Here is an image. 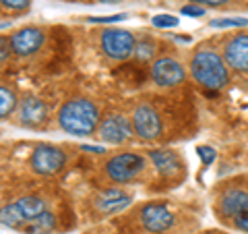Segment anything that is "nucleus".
Returning <instances> with one entry per match:
<instances>
[{
    "mask_svg": "<svg viewBox=\"0 0 248 234\" xmlns=\"http://www.w3.org/2000/svg\"><path fill=\"white\" fill-rule=\"evenodd\" d=\"M190 75L201 87L209 91H217L226 87L230 81V67L219 52L215 50H197L195 56L190 60Z\"/></svg>",
    "mask_w": 248,
    "mask_h": 234,
    "instance_id": "2",
    "label": "nucleus"
},
{
    "mask_svg": "<svg viewBox=\"0 0 248 234\" xmlns=\"http://www.w3.org/2000/svg\"><path fill=\"white\" fill-rule=\"evenodd\" d=\"M223 60L238 73H248V33L234 35L223 46Z\"/></svg>",
    "mask_w": 248,
    "mask_h": 234,
    "instance_id": "12",
    "label": "nucleus"
},
{
    "mask_svg": "<svg viewBox=\"0 0 248 234\" xmlns=\"http://www.w3.org/2000/svg\"><path fill=\"white\" fill-rule=\"evenodd\" d=\"M151 23L159 29H172V27H178L180 19H176L174 15H155V17L151 19Z\"/></svg>",
    "mask_w": 248,
    "mask_h": 234,
    "instance_id": "21",
    "label": "nucleus"
},
{
    "mask_svg": "<svg viewBox=\"0 0 248 234\" xmlns=\"http://www.w3.org/2000/svg\"><path fill=\"white\" fill-rule=\"evenodd\" d=\"M99 42H102V50L108 58L112 60H126L135 54L137 48V37L126 29L110 27L99 33Z\"/></svg>",
    "mask_w": 248,
    "mask_h": 234,
    "instance_id": "4",
    "label": "nucleus"
},
{
    "mask_svg": "<svg viewBox=\"0 0 248 234\" xmlns=\"http://www.w3.org/2000/svg\"><path fill=\"white\" fill-rule=\"evenodd\" d=\"M151 79L157 83L159 87H174V85H180L186 79V68L182 67V62H178L176 58L161 56L157 60H153Z\"/></svg>",
    "mask_w": 248,
    "mask_h": 234,
    "instance_id": "10",
    "label": "nucleus"
},
{
    "mask_svg": "<svg viewBox=\"0 0 248 234\" xmlns=\"http://www.w3.org/2000/svg\"><path fill=\"white\" fill-rule=\"evenodd\" d=\"M31 0H0V6H4V9L9 11H25L29 9Z\"/></svg>",
    "mask_w": 248,
    "mask_h": 234,
    "instance_id": "22",
    "label": "nucleus"
},
{
    "mask_svg": "<svg viewBox=\"0 0 248 234\" xmlns=\"http://www.w3.org/2000/svg\"><path fill=\"white\" fill-rule=\"evenodd\" d=\"M11 44H9V37H4V35H0V62H4L6 58L11 56Z\"/></svg>",
    "mask_w": 248,
    "mask_h": 234,
    "instance_id": "26",
    "label": "nucleus"
},
{
    "mask_svg": "<svg viewBox=\"0 0 248 234\" xmlns=\"http://www.w3.org/2000/svg\"><path fill=\"white\" fill-rule=\"evenodd\" d=\"M130 124H133L135 135L145 139V141H153V139H157L161 135V131H164L161 116L149 104H141V106L135 108L133 116H130Z\"/></svg>",
    "mask_w": 248,
    "mask_h": 234,
    "instance_id": "7",
    "label": "nucleus"
},
{
    "mask_svg": "<svg viewBox=\"0 0 248 234\" xmlns=\"http://www.w3.org/2000/svg\"><path fill=\"white\" fill-rule=\"evenodd\" d=\"M83 150L91 153H104V147H99V145H83Z\"/></svg>",
    "mask_w": 248,
    "mask_h": 234,
    "instance_id": "29",
    "label": "nucleus"
},
{
    "mask_svg": "<svg viewBox=\"0 0 248 234\" xmlns=\"http://www.w3.org/2000/svg\"><path fill=\"white\" fill-rule=\"evenodd\" d=\"M122 19H126V15H124V13L110 15V17H89L87 21L89 23H116V21H122Z\"/></svg>",
    "mask_w": 248,
    "mask_h": 234,
    "instance_id": "25",
    "label": "nucleus"
},
{
    "mask_svg": "<svg viewBox=\"0 0 248 234\" xmlns=\"http://www.w3.org/2000/svg\"><path fill=\"white\" fill-rule=\"evenodd\" d=\"M211 27L215 29H232V27H246L248 25V19L242 17H232V19H213L209 23Z\"/></svg>",
    "mask_w": 248,
    "mask_h": 234,
    "instance_id": "20",
    "label": "nucleus"
},
{
    "mask_svg": "<svg viewBox=\"0 0 248 234\" xmlns=\"http://www.w3.org/2000/svg\"><path fill=\"white\" fill-rule=\"evenodd\" d=\"M182 15L184 17H205L207 9L205 6H199V4H186V6H182Z\"/></svg>",
    "mask_w": 248,
    "mask_h": 234,
    "instance_id": "23",
    "label": "nucleus"
},
{
    "mask_svg": "<svg viewBox=\"0 0 248 234\" xmlns=\"http://www.w3.org/2000/svg\"><path fill=\"white\" fill-rule=\"evenodd\" d=\"M11 44V52L17 54V56L25 58V56H33V54L46 44V33L40 27H21L9 37Z\"/></svg>",
    "mask_w": 248,
    "mask_h": 234,
    "instance_id": "9",
    "label": "nucleus"
},
{
    "mask_svg": "<svg viewBox=\"0 0 248 234\" xmlns=\"http://www.w3.org/2000/svg\"><path fill=\"white\" fill-rule=\"evenodd\" d=\"M99 110L87 98H73L62 104L58 112V124L68 135H93L99 127Z\"/></svg>",
    "mask_w": 248,
    "mask_h": 234,
    "instance_id": "1",
    "label": "nucleus"
},
{
    "mask_svg": "<svg viewBox=\"0 0 248 234\" xmlns=\"http://www.w3.org/2000/svg\"><path fill=\"white\" fill-rule=\"evenodd\" d=\"M44 212H48V205L42 197L37 195H25L13 203L0 207V224L9 226L13 230H21L29 220L42 216Z\"/></svg>",
    "mask_w": 248,
    "mask_h": 234,
    "instance_id": "3",
    "label": "nucleus"
},
{
    "mask_svg": "<svg viewBox=\"0 0 248 234\" xmlns=\"http://www.w3.org/2000/svg\"><path fill=\"white\" fill-rule=\"evenodd\" d=\"M174 214L168 209L164 203H147L141 209V224L145 230H149L153 234L168 232L174 226Z\"/></svg>",
    "mask_w": 248,
    "mask_h": 234,
    "instance_id": "11",
    "label": "nucleus"
},
{
    "mask_svg": "<svg viewBox=\"0 0 248 234\" xmlns=\"http://www.w3.org/2000/svg\"><path fill=\"white\" fill-rule=\"evenodd\" d=\"M19 108V100L17 93H15L11 87H4L0 85V120L9 118V116Z\"/></svg>",
    "mask_w": 248,
    "mask_h": 234,
    "instance_id": "18",
    "label": "nucleus"
},
{
    "mask_svg": "<svg viewBox=\"0 0 248 234\" xmlns=\"http://www.w3.org/2000/svg\"><path fill=\"white\" fill-rule=\"evenodd\" d=\"M31 170L40 176H54L66 166V153L58 145L42 143L31 153Z\"/></svg>",
    "mask_w": 248,
    "mask_h": 234,
    "instance_id": "5",
    "label": "nucleus"
},
{
    "mask_svg": "<svg viewBox=\"0 0 248 234\" xmlns=\"http://www.w3.org/2000/svg\"><path fill=\"white\" fill-rule=\"evenodd\" d=\"M221 212L230 217H240L248 216V193L242 189H228L219 199Z\"/></svg>",
    "mask_w": 248,
    "mask_h": 234,
    "instance_id": "15",
    "label": "nucleus"
},
{
    "mask_svg": "<svg viewBox=\"0 0 248 234\" xmlns=\"http://www.w3.org/2000/svg\"><path fill=\"white\" fill-rule=\"evenodd\" d=\"M19 120L25 127H40L48 118V106L42 98L37 96H27L19 102Z\"/></svg>",
    "mask_w": 248,
    "mask_h": 234,
    "instance_id": "13",
    "label": "nucleus"
},
{
    "mask_svg": "<svg viewBox=\"0 0 248 234\" xmlns=\"http://www.w3.org/2000/svg\"><path fill=\"white\" fill-rule=\"evenodd\" d=\"M54 228H56V217H54L50 212H44L42 216H37V217H33V220H29L21 228V232H25V234H48Z\"/></svg>",
    "mask_w": 248,
    "mask_h": 234,
    "instance_id": "17",
    "label": "nucleus"
},
{
    "mask_svg": "<svg viewBox=\"0 0 248 234\" xmlns=\"http://www.w3.org/2000/svg\"><path fill=\"white\" fill-rule=\"evenodd\" d=\"M155 52H157V46H155L151 40H141L135 48V56L139 62H147L155 56Z\"/></svg>",
    "mask_w": 248,
    "mask_h": 234,
    "instance_id": "19",
    "label": "nucleus"
},
{
    "mask_svg": "<svg viewBox=\"0 0 248 234\" xmlns=\"http://www.w3.org/2000/svg\"><path fill=\"white\" fill-rule=\"evenodd\" d=\"M145 170V158L139 153H116L114 158L108 160L106 164V172L114 183H128L135 176H139Z\"/></svg>",
    "mask_w": 248,
    "mask_h": 234,
    "instance_id": "6",
    "label": "nucleus"
},
{
    "mask_svg": "<svg viewBox=\"0 0 248 234\" xmlns=\"http://www.w3.org/2000/svg\"><path fill=\"white\" fill-rule=\"evenodd\" d=\"M97 133L102 137V141L110 143V145H120L124 141H128L130 137L135 135L133 133V124H130V118L124 114H108L99 120Z\"/></svg>",
    "mask_w": 248,
    "mask_h": 234,
    "instance_id": "8",
    "label": "nucleus"
},
{
    "mask_svg": "<svg viewBox=\"0 0 248 234\" xmlns=\"http://www.w3.org/2000/svg\"><path fill=\"white\" fill-rule=\"evenodd\" d=\"M234 224H236V228L248 232V216H240V217H236Z\"/></svg>",
    "mask_w": 248,
    "mask_h": 234,
    "instance_id": "28",
    "label": "nucleus"
},
{
    "mask_svg": "<svg viewBox=\"0 0 248 234\" xmlns=\"http://www.w3.org/2000/svg\"><path fill=\"white\" fill-rule=\"evenodd\" d=\"M199 155L203 160L205 166H211L213 160H215V150L213 147H199Z\"/></svg>",
    "mask_w": 248,
    "mask_h": 234,
    "instance_id": "24",
    "label": "nucleus"
},
{
    "mask_svg": "<svg viewBox=\"0 0 248 234\" xmlns=\"http://www.w3.org/2000/svg\"><path fill=\"white\" fill-rule=\"evenodd\" d=\"M149 160L153 162L155 170L161 176H174L178 168H180V158L170 150H153L149 151Z\"/></svg>",
    "mask_w": 248,
    "mask_h": 234,
    "instance_id": "16",
    "label": "nucleus"
},
{
    "mask_svg": "<svg viewBox=\"0 0 248 234\" xmlns=\"http://www.w3.org/2000/svg\"><path fill=\"white\" fill-rule=\"evenodd\" d=\"M190 4H199V6H221L230 2V0H188Z\"/></svg>",
    "mask_w": 248,
    "mask_h": 234,
    "instance_id": "27",
    "label": "nucleus"
},
{
    "mask_svg": "<svg viewBox=\"0 0 248 234\" xmlns=\"http://www.w3.org/2000/svg\"><path fill=\"white\" fill-rule=\"evenodd\" d=\"M130 205V195L122 189H106L95 197V207L102 214H116Z\"/></svg>",
    "mask_w": 248,
    "mask_h": 234,
    "instance_id": "14",
    "label": "nucleus"
},
{
    "mask_svg": "<svg viewBox=\"0 0 248 234\" xmlns=\"http://www.w3.org/2000/svg\"><path fill=\"white\" fill-rule=\"evenodd\" d=\"M102 4H118V2H124V0H99Z\"/></svg>",
    "mask_w": 248,
    "mask_h": 234,
    "instance_id": "30",
    "label": "nucleus"
}]
</instances>
